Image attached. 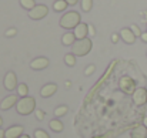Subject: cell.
<instances>
[{
    "label": "cell",
    "instance_id": "obj_1",
    "mask_svg": "<svg viewBox=\"0 0 147 138\" xmlns=\"http://www.w3.org/2000/svg\"><path fill=\"white\" fill-rule=\"evenodd\" d=\"M82 23V17L77 11H67L60 19V27L66 30H74Z\"/></svg>",
    "mask_w": 147,
    "mask_h": 138
},
{
    "label": "cell",
    "instance_id": "obj_2",
    "mask_svg": "<svg viewBox=\"0 0 147 138\" xmlns=\"http://www.w3.org/2000/svg\"><path fill=\"white\" fill-rule=\"evenodd\" d=\"M16 111L20 115H29L36 111V100L33 97H23L16 104Z\"/></svg>",
    "mask_w": 147,
    "mask_h": 138
},
{
    "label": "cell",
    "instance_id": "obj_3",
    "mask_svg": "<svg viewBox=\"0 0 147 138\" xmlns=\"http://www.w3.org/2000/svg\"><path fill=\"white\" fill-rule=\"evenodd\" d=\"M92 47H93L92 39L86 37L83 40H76L74 42V44L71 46V53L76 57H84V56H87L92 51Z\"/></svg>",
    "mask_w": 147,
    "mask_h": 138
},
{
    "label": "cell",
    "instance_id": "obj_4",
    "mask_svg": "<svg viewBox=\"0 0 147 138\" xmlns=\"http://www.w3.org/2000/svg\"><path fill=\"white\" fill-rule=\"evenodd\" d=\"M29 17L32 19V20H42V19H45L47 14H49V7L47 6H45V4H37L34 9H32L29 13Z\"/></svg>",
    "mask_w": 147,
    "mask_h": 138
},
{
    "label": "cell",
    "instance_id": "obj_5",
    "mask_svg": "<svg viewBox=\"0 0 147 138\" xmlns=\"http://www.w3.org/2000/svg\"><path fill=\"white\" fill-rule=\"evenodd\" d=\"M3 86L7 91H13V90H17V76L14 71H9L6 76H4V80H3Z\"/></svg>",
    "mask_w": 147,
    "mask_h": 138
},
{
    "label": "cell",
    "instance_id": "obj_6",
    "mask_svg": "<svg viewBox=\"0 0 147 138\" xmlns=\"http://www.w3.org/2000/svg\"><path fill=\"white\" fill-rule=\"evenodd\" d=\"M119 86H120L121 91L126 92V94H133V92L136 91V83L130 77H121Z\"/></svg>",
    "mask_w": 147,
    "mask_h": 138
},
{
    "label": "cell",
    "instance_id": "obj_7",
    "mask_svg": "<svg viewBox=\"0 0 147 138\" xmlns=\"http://www.w3.org/2000/svg\"><path fill=\"white\" fill-rule=\"evenodd\" d=\"M131 98L136 105H144L147 102V88H143V87L136 88V91L131 94Z\"/></svg>",
    "mask_w": 147,
    "mask_h": 138
},
{
    "label": "cell",
    "instance_id": "obj_8",
    "mask_svg": "<svg viewBox=\"0 0 147 138\" xmlns=\"http://www.w3.org/2000/svg\"><path fill=\"white\" fill-rule=\"evenodd\" d=\"M47 67H49V58L47 57H37V58L30 61V68L32 70L40 71V70H45Z\"/></svg>",
    "mask_w": 147,
    "mask_h": 138
},
{
    "label": "cell",
    "instance_id": "obj_9",
    "mask_svg": "<svg viewBox=\"0 0 147 138\" xmlns=\"http://www.w3.org/2000/svg\"><path fill=\"white\" fill-rule=\"evenodd\" d=\"M74 36H76V40H83L89 36V24L86 23H80L74 30H73Z\"/></svg>",
    "mask_w": 147,
    "mask_h": 138
},
{
    "label": "cell",
    "instance_id": "obj_10",
    "mask_svg": "<svg viewBox=\"0 0 147 138\" xmlns=\"http://www.w3.org/2000/svg\"><path fill=\"white\" fill-rule=\"evenodd\" d=\"M120 39L126 43V44H134V42H136V36H134V33L130 30V27L129 29H121L120 30Z\"/></svg>",
    "mask_w": 147,
    "mask_h": 138
},
{
    "label": "cell",
    "instance_id": "obj_11",
    "mask_svg": "<svg viewBox=\"0 0 147 138\" xmlns=\"http://www.w3.org/2000/svg\"><path fill=\"white\" fill-rule=\"evenodd\" d=\"M17 95H7V97H4L3 100H1V102H0V108L3 110V111H7V110H10V108H13L16 104H17Z\"/></svg>",
    "mask_w": 147,
    "mask_h": 138
},
{
    "label": "cell",
    "instance_id": "obj_12",
    "mask_svg": "<svg viewBox=\"0 0 147 138\" xmlns=\"http://www.w3.org/2000/svg\"><path fill=\"white\" fill-rule=\"evenodd\" d=\"M24 134V128L22 125H13L6 130V138H20Z\"/></svg>",
    "mask_w": 147,
    "mask_h": 138
},
{
    "label": "cell",
    "instance_id": "obj_13",
    "mask_svg": "<svg viewBox=\"0 0 147 138\" xmlns=\"http://www.w3.org/2000/svg\"><path fill=\"white\" fill-rule=\"evenodd\" d=\"M56 91H57V84L49 83V84H46V86H43V87L40 88V95H42L43 98H49L51 95H54Z\"/></svg>",
    "mask_w": 147,
    "mask_h": 138
},
{
    "label": "cell",
    "instance_id": "obj_14",
    "mask_svg": "<svg viewBox=\"0 0 147 138\" xmlns=\"http://www.w3.org/2000/svg\"><path fill=\"white\" fill-rule=\"evenodd\" d=\"M130 138H147V128L142 124L130 131Z\"/></svg>",
    "mask_w": 147,
    "mask_h": 138
},
{
    "label": "cell",
    "instance_id": "obj_15",
    "mask_svg": "<svg viewBox=\"0 0 147 138\" xmlns=\"http://www.w3.org/2000/svg\"><path fill=\"white\" fill-rule=\"evenodd\" d=\"M74 42H76V36H74V33H71V31H67V33H64L63 34V37H61V44L63 46H73L74 44Z\"/></svg>",
    "mask_w": 147,
    "mask_h": 138
},
{
    "label": "cell",
    "instance_id": "obj_16",
    "mask_svg": "<svg viewBox=\"0 0 147 138\" xmlns=\"http://www.w3.org/2000/svg\"><path fill=\"white\" fill-rule=\"evenodd\" d=\"M49 127H50V130H51L53 133H61V131L64 130V125H63V123H61L59 118L51 120V121L49 123Z\"/></svg>",
    "mask_w": 147,
    "mask_h": 138
},
{
    "label": "cell",
    "instance_id": "obj_17",
    "mask_svg": "<svg viewBox=\"0 0 147 138\" xmlns=\"http://www.w3.org/2000/svg\"><path fill=\"white\" fill-rule=\"evenodd\" d=\"M67 3H66V0H56L54 3H53V10L54 11H64L66 9H67Z\"/></svg>",
    "mask_w": 147,
    "mask_h": 138
},
{
    "label": "cell",
    "instance_id": "obj_18",
    "mask_svg": "<svg viewBox=\"0 0 147 138\" xmlns=\"http://www.w3.org/2000/svg\"><path fill=\"white\" fill-rule=\"evenodd\" d=\"M64 64L67 67H74L76 66V56L73 53H67L64 56Z\"/></svg>",
    "mask_w": 147,
    "mask_h": 138
},
{
    "label": "cell",
    "instance_id": "obj_19",
    "mask_svg": "<svg viewBox=\"0 0 147 138\" xmlns=\"http://www.w3.org/2000/svg\"><path fill=\"white\" fill-rule=\"evenodd\" d=\"M67 113H69V107H67V105H59V107H56V110H54L56 118H60V117L66 115Z\"/></svg>",
    "mask_w": 147,
    "mask_h": 138
},
{
    "label": "cell",
    "instance_id": "obj_20",
    "mask_svg": "<svg viewBox=\"0 0 147 138\" xmlns=\"http://www.w3.org/2000/svg\"><path fill=\"white\" fill-rule=\"evenodd\" d=\"M17 94H19L22 98L29 95V87H27L26 83H20V84L17 86Z\"/></svg>",
    "mask_w": 147,
    "mask_h": 138
},
{
    "label": "cell",
    "instance_id": "obj_21",
    "mask_svg": "<svg viewBox=\"0 0 147 138\" xmlns=\"http://www.w3.org/2000/svg\"><path fill=\"white\" fill-rule=\"evenodd\" d=\"M20 6H22L23 9H26L27 11H30V10L34 9L37 4H36L34 0H20Z\"/></svg>",
    "mask_w": 147,
    "mask_h": 138
},
{
    "label": "cell",
    "instance_id": "obj_22",
    "mask_svg": "<svg viewBox=\"0 0 147 138\" xmlns=\"http://www.w3.org/2000/svg\"><path fill=\"white\" fill-rule=\"evenodd\" d=\"M80 7H82V10L84 13H89L92 10V7H93V0H82Z\"/></svg>",
    "mask_w": 147,
    "mask_h": 138
},
{
    "label": "cell",
    "instance_id": "obj_23",
    "mask_svg": "<svg viewBox=\"0 0 147 138\" xmlns=\"http://www.w3.org/2000/svg\"><path fill=\"white\" fill-rule=\"evenodd\" d=\"M34 138H50V135L45 130H36L34 131Z\"/></svg>",
    "mask_w": 147,
    "mask_h": 138
},
{
    "label": "cell",
    "instance_id": "obj_24",
    "mask_svg": "<svg viewBox=\"0 0 147 138\" xmlns=\"http://www.w3.org/2000/svg\"><path fill=\"white\" fill-rule=\"evenodd\" d=\"M130 30L134 33V36H136V37H142V34H143V33H142V30H140V27H139L137 24H131V26H130Z\"/></svg>",
    "mask_w": 147,
    "mask_h": 138
},
{
    "label": "cell",
    "instance_id": "obj_25",
    "mask_svg": "<svg viewBox=\"0 0 147 138\" xmlns=\"http://www.w3.org/2000/svg\"><path fill=\"white\" fill-rule=\"evenodd\" d=\"M94 70H96V66L94 64H90V66H87L86 67V70H84V76H92L93 73H94Z\"/></svg>",
    "mask_w": 147,
    "mask_h": 138
},
{
    "label": "cell",
    "instance_id": "obj_26",
    "mask_svg": "<svg viewBox=\"0 0 147 138\" xmlns=\"http://www.w3.org/2000/svg\"><path fill=\"white\" fill-rule=\"evenodd\" d=\"M34 115H36V118H37L39 121H43V120H45V117H46L45 111H42V110H39V108L34 111Z\"/></svg>",
    "mask_w": 147,
    "mask_h": 138
},
{
    "label": "cell",
    "instance_id": "obj_27",
    "mask_svg": "<svg viewBox=\"0 0 147 138\" xmlns=\"http://www.w3.org/2000/svg\"><path fill=\"white\" fill-rule=\"evenodd\" d=\"M4 34H6V37H14V36L17 34V30H16L14 27H11V29H7Z\"/></svg>",
    "mask_w": 147,
    "mask_h": 138
},
{
    "label": "cell",
    "instance_id": "obj_28",
    "mask_svg": "<svg viewBox=\"0 0 147 138\" xmlns=\"http://www.w3.org/2000/svg\"><path fill=\"white\" fill-rule=\"evenodd\" d=\"M119 40H120V34H117V33H113V34H111V42H113V43H117Z\"/></svg>",
    "mask_w": 147,
    "mask_h": 138
},
{
    "label": "cell",
    "instance_id": "obj_29",
    "mask_svg": "<svg viewBox=\"0 0 147 138\" xmlns=\"http://www.w3.org/2000/svg\"><path fill=\"white\" fill-rule=\"evenodd\" d=\"M96 34V30H94V26L89 24V36H94Z\"/></svg>",
    "mask_w": 147,
    "mask_h": 138
},
{
    "label": "cell",
    "instance_id": "obj_30",
    "mask_svg": "<svg viewBox=\"0 0 147 138\" xmlns=\"http://www.w3.org/2000/svg\"><path fill=\"white\" fill-rule=\"evenodd\" d=\"M66 3H67L69 6H74V4L79 3V0H66Z\"/></svg>",
    "mask_w": 147,
    "mask_h": 138
},
{
    "label": "cell",
    "instance_id": "obj_31",
    "mask_svg": "<svg viewBox=\"0 0 147 138\" xmlns=\"http://www.w3.org/2000/svg\"><path fill=\"white\" fill-rule=\"evenodd\" d=\"M140 39H142V40H143L144 43H147V31H146V33H143V34H142V37H140Z\"/></svg>",
    "mask_w": 147,
    "mask_h": 138
},
{
    "label": "cell",
    "instance_id": "obj_32",
    "mask_svg": "<svg viewBox=\"0 0 147 138\" xmlns=\"http://www.w3.org/2000/svg\"><path fill=\"white\" fill-rule=\"evenodd\" d=\"M0 138H6V130L0 128Z\"/></svg>",
    "mask_w": 147,
    "mask_h": 138
},
{
    "label": "cell",
    "instance_id": "obj_33",
    "mask_svg": "<svg viewBox=\"0 0 147 138\" xmlns=\"http://www.w3.org/2000/svg\"><path fill=\"white\" fill-rule=\"evenodd\" d=\"M143 125H144V127L147 128V115L144 117V118H143Z\"/></svg>",
    "mask_w": 147,
    "mask_h": 138
},
{
    "label": "cell",
    "instance_id": "obj_34",
    "mask_svg": "<svg viewBox=\"0 0 147 138\" xmlns=\"http://www.w3.org/2000/svg\"><path fill=\"white\" fill-rule=\"evenodd\" d=\"M20 138H30V137H29L27 134H23V135H22V137H20Z\"/></svg>",
    "mask_w": 147,
    "mask_h": 138
},
{
    "label": "cell",
    "instance_id": "obj_35",
    "mask_svg": "<svg viewBox=\"0 0 147 138\" xmlns=\"http://www.w3.org/2000/svg\"><path fill=\"white\" fill-rule=\"evenodd\" d=\"M1 125H3V118L0 117V127H1Z\"/></svg>",
    "mask_w": 147,
    "mask_h": 138
},
{
    "label": "cell",
    "instance_id": "obj_36",
    "mask_svg": "<svg viewBox=\"0 0 147 138\" xmlns=\"http://www.w3.org/2000/svg\"><path fill=\"white\" fill-rule=\"evenodd\" d=\"M143 14H144V20L147 21V11H146V13H143Z\"/></svg>",
    "mask_w": 147,
    "mask_h": 138
},
{
    "label": "cell",
    "instance_id": "obj_37",
    "mask_svg": "<svg viewBox=\"0 0 147 138\" xmlns=\"http://www.w3.org/2000/svg\"><path fill=\"white\" fill-rule=\"evenodd\" d=\"M146 56H147V53H146Z\"/></svg>",
    "mask_w": 147,
    "mask_h": 138
}]
</instances>
